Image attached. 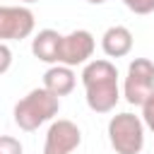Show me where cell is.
Instances as JSON below:
<instances>
[{
    "label": "cell",
    "instance_id": "8992f818",
    "mask_svg": "<svg viewBox=\"0 0 154 154\" xmlns=\"http://www.w3.org/2000/svg\"><path fill=\"white\" fill-rule=\"evenodd\" d=\"M34 26L36 17L26 5H0V43L29 38Z\"/></svg>",
    "mask_w": 154,
    "mask_h": 154
},
{
    "label": "cell",
    "instance_id": "5b68a950",
    "mask_svg": "<svg viewBox=\"0 0 154 154\" xmlns=\"http://www.w3.org/2000/svg\"><path fill=\"white\" fill-rule=\"evenodd\" d=\"M96 41L94 34L87 29H75L65 36H60V46H58V65L65 67H77V65H87L89 58L94 55Z\"/></svg>",
    "mask_w": 154,
    "mask_h": 154
},
{
    "label": "cell",
    "instance_id": "277c9868",
    "mask_svg": "<svg viewBox=\"0 0 154 154\" xmlns=\"http://www.w3.org/2000/svg\"><path fill=\"white\" fill-rule=\"evenodd\" d=\"M154 94V63L149 58H135L128 65L123 96L130 106H142Z\"/></svg>",
    "mask_w": 154,
    "mask_h": 154
},
{
    "label": "cell",
    "instance_id": "7c38bea8",
    "mask_svg": "<svg viewBox=\"0 0 154 154\" xmlns=\"http://www.w3.org/2000/svg\"><path fill=\"white\" fill-rule=\"evenodd\" d=\"M132 14H152L154 12V0H120Z\"/></svg>",
    "mask_w": 154,
    "mask_h": 154
},
{
    "label": "cell",
    "instance_id": "3957f363",
    "mask_svg": "<svg viewBox=\"0 0 154 154\" xmlns=\"http://www.w3.org/2000/svg\"><path fill=\"white\" fill-rule=\"evenodd\" d=\"M108 142L116 154H140L144 147V123L140 116L125 111L108 120Z\"/></svg>",
    "mask_w": 154,
    "mask_h": 154
},
{
    "label": "cell",
    "instance_id": "8fae6325",
    "mask_svg": "<svg viewBox=\"0 0 154 154\" xmlns=\"http://www.w3.org/2000/svg\"><path fill=\"white\" fill-rule=\"evenodd\" d=\"M0 154H24V147L12 135H0Z\"/></svg>",
    "mask_w": 154,
    "mask_h": 154
},
{
    "label": "cell",
    "instance_id": "7a4b0ae2",
    "mask_svg": "<svg viewBox=\"0 0 154 154\" xmlns=\"http://www.w3.org/2000/svg\"><path fill=\"white\" fill-rule=\"evenodd\" d=\"M58 111H60V99L53 96L51 91H46L43 87H36L14 103L12 116H14V125L19 130L34 132L43 123L53 120L58 116Z\"/></svg>",
    "mask_w": 154,
    "mask_h": 154
},
{
    "label": "cell",
    "instance_id": "6da1fadb",
    "mask_svg": "<svg viewBox=\"0 0 154 154\" xmlns=\"http://www.w3.org/2000/svg\"><path fill=\"white\" fill-rule=\"evenodd\" d=\"M82 84H84L87 106L94 113H111L120 101L118 70L108 58L89 60L82 70Z\"/></svg>",
    "mask_w": 154,
    "mask_h": 154
},
{
    "label": "cell",
    "instance_id": "9c48e42d",
    "mask_svg": "<svg viewBox=\"0 0 154 154\" xmlns=\"http://www.w3.org/2000/svg\"><path fill=\"white\" fill-rule=\"evenodd\" d=\"M77 84V75L72 67H65V65H51L46 72H43V89L51 91L53 96H67L72 94Z\"/></svg>",
    "mask_w": 154,
    "mask_h": 154
},
{
    "label": "cell",
    "instance_id": "2e32d148",
    "mask_svg": "<svg viewBox=\"0 0 154 154\" xmlns=\"http://www.w3.org/2000/svg\"><path fill=\"white\" fill-rule=\"evenodd\" d=\"M24 5H31V2H38V0H22Z\"/></svg>",
    "mask_w": 154,
    "mask_h": 154
},
{
    "label": "cell",
    "instance_id": "30bf717a",
    "mask_svg": "<svg viewBox=\"0 0 154 154\" xmlns=\"http://www.w3.org/2000/svg\"><path fill=\"white\" fill-rule=\"evenodd\" d=\"M60 36L55 29H41L34 38H31V53L46 63V65H58V46H60Z\"/></svg>",
    "mask_w": 154,
    "mask_h": 154
},
{
    "label": "cell",
    "instance_id": "9a60e30c",
    "mask_svg": "<svg viewBox=\"0 0 154 154\" xmlns=\"http://www.w3.org/2000/svg\"><path fill=\"white\" fill-rule=\"evenodd\" d=\"M87 2H89V5H103L106 0H87Z\"/></svg>",
    "mask_w": 154,
    "mask_h": 154
},
{
    "label": "cell",
    "instance_id": "4fadbf2b",
    "mask_svg": "<svg viewBox=\"0 0 154 154\" xmlns=\"http://www.w3.org/2000/svg\"><path fill=\"white\" fill-rule=\"evenodd\" d=\"M140 108H142V123H144V128H149V130L154 132V94H152Z\"/></svg>",
    "mask_w": 154,
    "mask_h": 154
},
{
    "label": "cell",
    "instance_id": "5bb4252c",
    "mask_svg": "<svg viewBox=\"0 0 154 154\" xmlns=\"http://www.w3.org/2000/svg\"><path fill=\"white\" fill-rule=\"evenodd\" d=\"M12 67V48L7 43H0V75H5Z\"/></svg>",
    "mask_w": 154,
    "mask_h": 154
},
{
    "label": "cell",
    "instance_id": "52a82bcc",
    "mask_svg": "<svg viewBox=\"0 0 154 154\" xmlns=\"http://www.w3.org/2000/svg\"><path fill=\"white\" fill-rule=\"evenodd\" d=\"M82 144V130L77 123L67 118H58L51 123L43 142V154H72Z\"/></svg>",
    "mask_w": 154,
    "mask_h": 154
},
{
    "label": "cell",
    "instance_id": "ba28073f",
    "mask_svg": "<svg viewBox=\"0 0 154 154\" xmlns=\"http://www.w3.org/2000/svg\"><path fill=\"white\" fill-rule=\"evenodd\" d=\"M132 31L123 24H113L103 31L101 36V51L108 55V58H125L130 51H132Z\"/></svg>",
    "mask_w": 154,
    "mask_h": 154
}]
</instances>
